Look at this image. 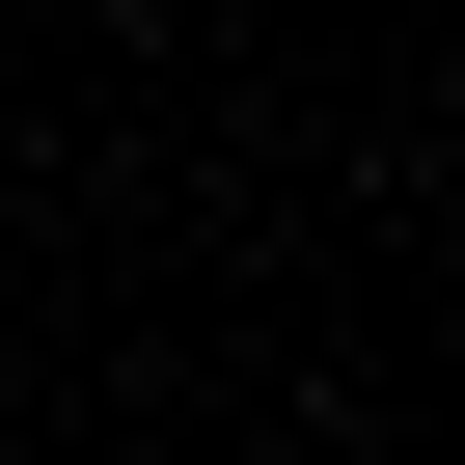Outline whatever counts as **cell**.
I'll list each match as a JSON object with an SVG mask.
<instances>
[]
</instances>
